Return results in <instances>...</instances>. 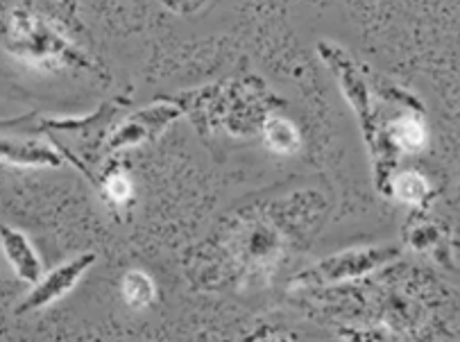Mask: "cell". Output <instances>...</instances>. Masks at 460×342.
<instances>
[{
    "instance_id": "obj_1",
    "label": "cell",
    "mask_w": 460,
    "mask_h": 342,
    "mask_svg": "<svg viewBox=\"0 0 460 342\" xmlns=\"http://www.w3.org/2000/svg\"><path fill=\"white\" fill-rule=\"evenodd\" d=\"M402 254L399 245H376V248H356L323 259L295 276L297 285H329L342 281L361 279L379 267L388 266Z\"/></svg>"
},
{
    "instance_id": "obj_2",
    "label": "cell",
    "mask_w": 460,
    "mask_h": 342,
    "mask_svg": "<svg viewBox=\"0 0 460 342\" xmlns=\"http://www.w3.org/2000/svg\"><path fill=\"white\" fill-rule=\"evenodd\" d=\"M320 53L327 59L329 68H332V71L336 73L338 80H341V86L342 91H345L347 101H349V105L354 107L356 114H358V120H361V129L363 134H366L367 148L375 154L381 145V138L379 129H376L375 114H372L370 93H367L366 89V82L358 75L354 62L347 57L345 50H341L338 46H329V43H320Z\"/></svg>"
},
{
    "instance_id": "obj_3",
    "label": "cell",
    "mask_w": 460,
    "mask_h": 342,
    "mask_svg": "<svg viewBox=\"0 0 460 342\" xmlns=\"http://www.w3.org/2000/svg\"><path fill=\"white\" fill-rule=\"evenodd\" d=\"M98 261V254L95 252H84L80 257L71 259V261L62 263L55 270L46 272L37 284L32 285L28 295L23 297L19 306H16L14 315H30L37 313V311L48 309L50 304L59 302L62 297H66L77 284H80L82 276L93 267V263Z\"/></svg>"
},
{
    "instance_id": "obj_4",
    "label": "cell",
    "mask_w": 460,
    "mask_h": 342,
    "mask_svg": "<svg viewBox=\"0 0 460 342\" xmlns=\"http://www.w3.org/2000/svg\"><path fill=\"white\" fill-rule=\"evenodd\" d=\"M180 107L168 105V102H157V105L146 107L138 114H134L132 118L125 120L119 129L110 136L107 143V150L114 153V150L128 148V145H138L143 141H150L155 138V134L164 132L168 123H172L175 118H180Z\"/></svg>"
},
{
    "instance_id": "obj_5",
    "label": "cell",
    "mask_w": 460,
    "mask_h": 342,
    "mask_svg": "<svg viewBox=\"0 0 460 342\" xmlns=\"http://www.w3.org/2000/svg\"><path fill=\"white\" fill-rule=\"evenodd\" d=\"M0 250L14 275L23 284L34 285L43 276V261L30 236L12 224H0Z\"/></svg>"
},
{
    "instance_id": "obj_6",
    "label": "cell",
    "mask_w": 460,
    "mask_h": 342,
    "mask_svg": "<svg viewBox=\"0 0 460 342\" xmlns=\"http://www.w3.org/2000/svg\"><path fill=\"white\" fill-rule=\"evenodd\" d=\"M0 162L25 168H59L64 159L55 150L46 148L43 143L21 141V138L0 134Z\"/></svg>"
},
{
    "instance_id": "obj_7",
    "label": "cell",
    "mask_w": 460,
    "mask_h": 342,
    "mask_svg": "<svg viewBox=\"0 0 460 342\" xmlns=\"http://www.w3.org/2000/svg\"><path fill=\"white\" fill-rule=\"evenodd\" d=\"M385 138H388L394 150L415 154L427 145V125L422 123L420 116L406 111V114L390 123L388 136Z\"/></svg>"
},
{
    "instance_id": "obj_8",
    "label": "cell",
    "mask_w": 460,
    "mask_h": 342,
    "mask_svg": "<svg viewBox=\"0 0 460 342\" xmlns=\"http://www.w3.org/2000/svg\"><path fill=\"white\" fill-rule=\"evenodd\" d=\"M388 195H394L399 202L418 206L431 197V186H429L427 177L420 175L418 171H406L402 175H393Z\"/></svg>"
},
{
    "instance_id": "obj_9",
    "label": "cell",
    "mask_w": 460,
    "mask_h": 342,
    "mask_svg": "<svg viewBox=\"0 0 460 342\" xmlns=\"http://www.w3.org/2000/svg\"><path fill=\"white\" fill-rule=\"evenodd\" d=\"M263 138L270 150L279 154H293L299 148V132L290 120L270 118L263 125Z\"/></svg>"
},
{
    "instance_id": "obj_10",
    "label": "cell",
    "mask_w": 460,
    "mask_h": 342,
    "mask_svg": "<svg viewBox=\"0 0 460 342\" xmlns=\"http://www.w3.org/2000/svg\"><path fill=\"white\" fill-rule=\"evenodd\" d=\"M120 293H123V300L128 302V306L146 309L155 300V284H152V279L143 270H129L123 276Z\"/></svg>"
},
{
    "instance_id": "obj_11",
    "label": "cell",
    "mask_w": 460,
    "mask_h": 342,
    "mask_svg": "<svg viewBox=\"0 0 460 342\" xmlns=\"http://www.w3.org/2000/svg\"><path fill=\"white\" fill-rule=\"evenodd\" d=\"M100 189H102L105 197L114 206L128 205L132 200V181H129L125 172H111L107 180L100 181Z\"/></svg>"
},
{
    "instance_id": "obj_12",
    "label": "cell",
    "mask_w": 460,
    "mask_h": 342,
    "mask_svg": "<svg viewBox=\"0 0 460 342\" xmlns=\"http://www.w3.org/2000/svg\"><path fill=\"white\" fill-rule=\"evenodd\" d=\"M164 3H166V7H171L172 12L186 14V12H195L198 7H202L204 0H164Z\"/></svg>"
}]
</instances>
